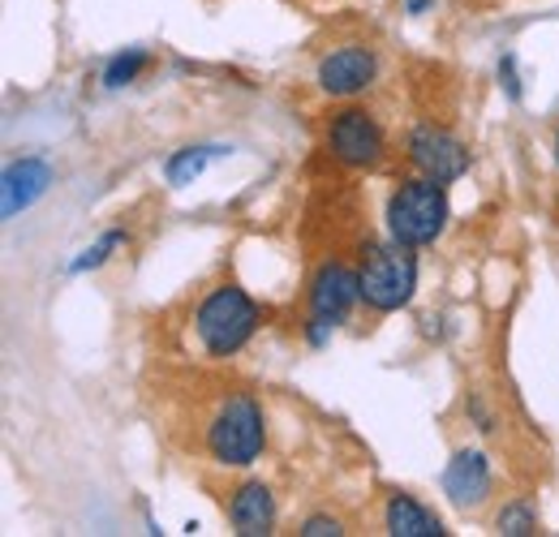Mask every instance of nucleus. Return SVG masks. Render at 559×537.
<instances>
[{"label": "nucleus", "instance_id": "f257e3e1", "mask_svg": "<svg viewBox=\"0 0 559 537\" xmlns=\"http://www.w3.org/2000/svg\"><path fill=\"white\" fill-rule=\"evenodd\" d=\"M203 448L215 465L224 469H246L263 456L267 448V417L250 392H228L215 404L203 430Z\"/></svg>", "mask_w": 559, "mask_h": 537}, {"label": "nucleus", "instance_id": "f03ea898", "mask_svg": "<svg viewBox=\"0 0 559 537\" xmlns=\"http://www.w3.org/2000/svg\"><path fill=\"white\" fill-rule=\"evenodd\" d=\"M259 323H263L259 306H254L250 293L237 288V284H219V288H211L207 297H203V306H199V314H194L199 344L207 348V357H215V361L237 357V353L254 339Z\"/></svg>", "mask_w": 559, "mask_h": 537}, {"label": "nucleus", "instance_id": "7ed1b4c3", "mask_svg": "<svg viewBox=\"0 0 559 537\" xmlns=\"http://www.w3.org/2000/svg\"><path fill=\"white\" fill-rule=\"evenodd\" d=\"M448 228V190L443 181L430 177H414L401 181V190L388 199V232L392 241L418 250V246H435Z\"/></svg>", "mask_w": 559, "mask_h": 537}, {"label": "nucleus", "instance_id": "20e7f679", "mask_svg": "<svg viewBox=\"0 0 559 537\" xmlns=\"http://www.w3.org/2000/svg\"><path fill=\"white\" fill-rule=\"evenodd\" d=\"M361 279V301L374 310V314H392L401 306L414 301V288H418V259L409 254V246L392 241V246H374L366 254V263L357 271Z\"/></svg>", "mask_w": 559, "mask_h": 537}, {"label": "nucleus", "instance_id": "39448f33", "mask_svg": "<svg viewBox=\"0 0 559 537\" xmlns=\"http://www.w3.org/2000/svg\"><path fill=\"white\" fill-rule=\"evenodd\" d=\"M328 151L332 159H341L345 168H379L388 155V138L379 130V121L366 108H341L328 121Z\"/></svg>", "mask_w": 559, "mask_h": 537}, {"label": "nucleus", "instance_id": "423d86ee", "mask_svg": "<svg viewBox=\"0 0 559 537\" xmlns=\"http://www.w3.org/2000/svg\"><path fill=\"white\" fill-rule=\"evenodd\" d=\"M409 164L418 168L421 177L448 186V181H456V177L469 172V151H465L461 138H452L448 130H439V126H418L409 134Z\"/></svg>", "mask_w": 559, "mask_h": 537}, {"label": "nucleus", "instance_id": "0eeeda50", "mask_svg": "<svg viewBox=\"0 0 559 537\" xmlns=\"http://www.w3.org/2000/svg\"><path fill=\"white\" fill-rule=\"evenodd\" d=\"M374 73H379L374 52H370L366 44H345V48H332V52L319 61L314 82H319V91L332 95V99H353V95L370 91Z\"/></svg>", "mask_w": 559, "mask_h": 537}, {"label": "nucleus", "instance_id": "6e6552de", "mask_svg": "<svg viewBox=\"0 0 559 537\" xmlns=\"http://www.w3.org/2000/svg\"><path fill=\"white\" fill-rule=\"evenodd\" d=\"M357 301H361V279L345 263L328 259L314 271V279H310V319H323V323L341 327Z\"/></svg>", "mask_w": 559, "mask_h": 537}, {"label": "nucleus", "instance_id": "1a4fd4ad", "mask_svg": "<svg viewBox=\"0 0 559 537\" xmlns=\"http://www.w3.org/2000/svg\"><path fill=\"white\" fill-rule=\"evenodd\" d=\"M443 494L456 508H483L490 494V461L474 448H461L443 469Z\"/></svg>", "mask_w": 559, "mask_h": 537}, {"label": "nucleus", "instance_id": "9d476101", "mask_svg": "<svg viewBox=\"0 0 559 537\" xmlns=\"http://www.w3.org/2000/svg\"><path fill=\"white\" fill-rule=\"evenodd\" d=\"M228 521H233V534L241 537L272 534V525H276V499H272V490L263 481H246L241 490H233Z\"/></svg>", "mask_w": 559, "mask_h": 537}, {"label": "nucleus", "instance_id": "9b49d317", "mask_svg": "<svg viewBox=\"0 0 559 537\" xmlns=\"http://www.w3.org/2000/svg\"><path fill=\"white\" fill-rule=\"evenodd\" d=\"M52 186V168L39 155H26L17 164L4 168V219H13L17 211H26L35 199H44V190Z\"/></svg>", "mask_w": 559, "mask_h": 537}, {"label": "nucleus", "instance_id": "f8f14e48", "mask_svg": "<svg viewBox=\"0 0 559 537\" xmlns=\"http://www.w3.org/2000/svg\"><path fill=\"white\" fill-rule=\"evenodd\" d=\"M383 525H388V534L392 537H439L443 534L439 516H430L414 494H401V490L388 499V508H383Z\"/></svg>", "mask_w": 559, "mask_h": 537}, {"label": "nucleus", "instance_id": "ddd939ff", "mask_svg": "<svg viewBox=\"0 0 559 537\" xmlns=\"http://www.w3.org/2000/svg\"><path fill=\"white\" fill-rule=\"evenodd\" d=\"M219 155H228V146H181V151L164 164V177H168L173 186H190L194 177H203V168H207L211 159H219Z\"/></svg>", "mask_w": 559, "mask_h": 537}, {"label": "nucleus", "instance_id": "4468645a", "mask_svg": "<svg viewBox=\"0 0 559 537\" xmlns=\"http://www.w3.org/2000/svg\"><path fill=\"white\" fill-rule=\"evenodd\" d=\"M495 529L508 537H530L538 534V512L525 503V499H516V503H503V512L495 516Z\"/></svg>", "mask_w": 559, "mask_h": 537}, {"label": "nucleus", "instance_id": "2eb2a0df", "mask_svg": "<svg viewBox=\"0 0 559 537\" xmlns=\"http://www.w3.org/2000/svg\"><path fill=\"white\" fill-rule=\"evenodd\" d=\"M126 241H130V237H126V232H121V228H112V232H104V237H99V241H95V246H86V250H82V254H78V259H73V263H70V271H73V275H82V271H95V267H104V263H108V259H112V250H121V246H126Z\"/></svg>", "mask_w": 559, "mask_h": 537}, {"label": "nucleus", "instance_id": "dca6fc26", "mask_svg": "<svg viewBox=\"0 0 559 537\" xmlns=\"http://www.w3.org/2000/svg\"><path fill=\"white\" fill-rule=\"evenodd\" d=\"M142 69H146V52L130 48V52H121V57L108 61V69H104V86H130Z\"/></svg>", "mask_w": 559, "mask_h": 537}, {"label": "nucleus", "instance_id": "f3484780", "mask_svg": "<svg viewBox=\"0 0 559 537\" xmlns=\"http://www.w3.org/2000/svg\"><path fill=\"white\" fill-rule=\"evenodd\" d=\"M499 82H503L508 99H521V77H516V57H512V52L499 61Z\"/></svg>", "mask_w": 559, "mask_h": 537}, {"label": "nucleus", "instance_id": "a211bd4d", "mask_svg": "<svg viewBox=\"0 0 559 537\" xmlns=\"http://www.w3.org/2000/svg\"><path fill=\"white\" fill-rule=\"evenodd\" d=\"M301 534L306 537H336V534H345V529H341V521H336V516H310V521H306V525H301Z\"/></svg>", "mask_w": 559, "mask_h": 537}, {"label": "nucleus", "instance_id": "6ab92c4d", "mask_svg": "<svg viewBox=\"0 0 559 537\" xmlns=\"http://www.w3.org/2000/svg\"><path fill=\"white\" fill-rule=\"evenodd\" d=\"M430 4H435V0H405V9H409V13H426Z\"/></svg>", "mask_w": 559, "mask_h": 537}, {"label": "nucleus", "instance_id": "aec40b11", "mask_svg": "<svg viewBox=\"0 0 559 537\" xmlns=\"http://www.w3.org/2000/svg\"><path fill=\"white\" fill-rule=\"evenodd\" d=\"M556 159H559V130H556Z\"/></svg>", "mask_w": 559, "mask_h": 537}]
</instances>
